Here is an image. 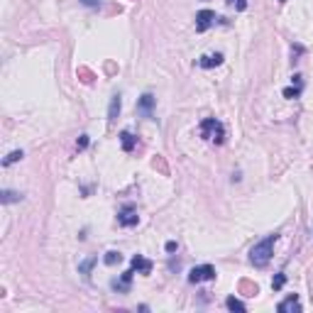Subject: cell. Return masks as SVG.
<instances>
[{
    "label": "cell",
    "mask_w": 313,
    "mask_h": 313,
    "mask_svg": "<svg viewBox=\"0 0 313 313\" xmlns=\"http://www.w3.org/2000/svg\"><path fill=\"white\" fill-rule=\"evenodd\" d=\"M279 235H267V238L257 242L252 250H250V262L255 264V267H267L269 264V259H272V250H274V242Z\"/></svg>",
    "instance_id": "obj_1"
},
{
    "label": "cell",
    "mask_w": 313,
    "mask_h": 313,
    "mask_svg": "<svg viewBox=\"0 0 313 313\" xmlns=\"http://www.w3.org/2000/svg\"><path fill=\"white\" fill-rule=\"evenodd\" d=\"M201 135L205 137V140H211V142H218L221 145L223 137H225V130H223V125L216 120V118H205L201 123Z\"/></svg>",
    "instance_id": "obj_2"
},
{
    "label": "cell",
    "mask_w": 313,
    "mask_h": 313,
    "mask_svg": "<svg viewBox=\"0 0 313 313\" xmlns=\"http://www.w3.org/2000/svg\"><path fill=\"white\" fill-rule=\"evenodd\" d=\"M216 279V269L211 264H201V267H193L191 274H188V281L191 284H201V281H211Z\"/></svg>",
    "instance_id": "obj_3"
},
{
    "label": "cell",
    "mask_w": 313,
    "mask_h": 313,
    "mask_svg": "<svg viewBox=\"0 0 313 313\" xmlns=\"http://www.w3.org/2000/svg\"><path fill=\"white\" fill-rule=\"evenodd\" d=\"M140 221V216H137V211L132 208V205H125L120 213H118V223L123 225V228H132V225H137Z\"/></svg>",
    "instance_id": "obj_4"
},
{
    "label": "cell",
    "mask_w": 313,
    "mask_h": 313,
    "mask_svg": "<svg viewBox=\"0 0 313 313\" xmlns=\"http://www.w3.org/2000/svg\"><path fill=\"white\" fill-rule=\"evenodd\" d=\"M213 22H216V13H213V10H201V13L196 15V30H198V32H205Z\"/></svg>",
    "instance_id": "obj_5"
},
{
    "label": "cell",
    "mask_w": 313,
    "mask_h": 313,
    "mask_svg": "<svg viewBox=\"0 0 313 313\" xmlns=\"http://www.w3.org/2000/svg\"><path fill=\"white\" fill-rule=\"evenodd\" d=\"M279 313H301V303H298V296L296 294H291L286 301H281L279 306Z\"/></svg>",
    "instance_id": "obj_6"
},
{
    "label": "cell",
    "mask_w": 313,
    "mask_h": 313,
    "mask_svg": "<svg viewBox=\"0 0 313 313\" xmlns=\"http://www.w3.org/2000/svg\"><path fill=\"white\" fill-rule=\"evenodd\" d=\"M132 269H135V272H142V274H149V272H152V262L145 259L142 255H135V257H132Z\"/></svg>",
    "instance_id": "obj_7"
},
{
    "label": "cell",
    "mask_w": 313,
    "mask_h": 313,
    "mask_svg": "<svg viewBox=\"0 0 313 313\" xmlns=\"http://www.w3.org/2000/svg\"><path fill=\"white\" fill-rule=\"evenodd\" d=\"M201 64L203 69H213V66H221L223 64V54H208V56H201Z\"/></svg>",
    "instance_id": "obj_8"
},
{
    "label": "cell",
    "mask_w": 313,
    "mask_h": 313,
    "mask_svg": "<svg viewBox=\"0 0 313 313\" xmlns=\"http://www.w3.org/2000/svg\"><path fill=\"white\" fill-rule=\"evenodd\" d=\"M120 142H123V149H125V152H132L135 145H137V137H135L132 132L125 130V132H120Z\"/></svg>",
    "instance_id": "obj_9"
},
{
    "label": "cell",
    "mask_w": 313,
    "mask_h": 313,
    "mask_svg": "<svg viewBox=\"0 0 313 313\" xmlns=\"http://www.w3.org/2000/svg\"><path fill=\"white\" fill-rule=\"evenodd\" d=\"M152 106H154V95H152V93H145V95L140 98V111L145 113V115H152Z\"/></svg>",
    "instance_id": "obj_10"
},
{
    "label": "cell",
    "mask_w": 313,
    "mask_h": 313,
    "mask_svg": "<svg viewBox=\"0 0 313 313\" xmlns=\"http://www.w3.org/2000/svg\"><path fill=\"white\" fill-rule=\"evenodd\" d=\"M118 113H120V95H113L111 98V111H108V120H115L118 118Z\"/></svg>",
    "instance_id": "obj_11"
},
{
    "label": "cell",
    "mask_w": 313,
    "mask_h": 313,
    "mask_svg": "<svg viewBox=\"0 0 313 313\" xmlns=\"http://www.w3.org/2000/svg\"><path fill=\"white\" fill-rule=\"evenodd\" d=\"M103 262H106L108 267H115V264H120V262H123V255H120V252H115V250H111V252H106Z\"/></svg>",
    "instance_id": "obj_12"
},
{
    "label": "cell",
    "mask_w": 313,
    "mask_h": 313,
    "mask_svg": "<svg viewBox=\"0 0 313 313\" xmlns=\"http://www.w3.org/2000/svg\"><path fill=\"white\" fill-rule=\"evenodd\" d=\"M225 306H228L230 311H245V303H242L240 298H235V296H230V298L225 301Z\"/></svg>",
    "instance_id": "obj_13"
},
{
    "label": "cell",
    "mask_w": 313,
    "mask_h": 313,
    "mask_svg": "<svg viewBox=\"0 0 313 313\" xmlns=\"http://www.w3.org/2000/svg\"><path fill=\"white\" fill-rule=\"evenodd\" d=\"M95 264V257H88V259H83L81 264H78V272L83 276H88V272H91V267Z\"/></svg>",
    "instance_id": "obj_14"
},
{
    "label": "cell",
    "mask_w": 313,
    "mask_h": 313,
    "mask_svg": "<svg viewBox=\"0 0 313 313\" xmlns=\"http://www.w3.org/2000/svg\"><path fill=\"white\" fill-rule=\"evenodd\" d=\"M20 159H22V152H20V149H15V152H10V154L3 159V164L10 166V164H15V162H20Z\"/></svg>",
    "instance_id": "obj_15"
},
{
    "label": "cell",
    "mask_w": 313,
    "mask_h": 313,
    "mask_svg": "<svg viewBox=\"0 0 313 313\" xmlns=\"http://www.w3.org/2000/svg\"><path fill=\"white\" fill-rule=\"evenodd\" d=\"M284 284H286V274H276L274 279H272V289H274V291H279Z\"/></svg>",
    "instance_id": "obj_16"
},
{
    "label": "cell",
    "mask_w": 313,
    "mask_h": 313,
    "mask_svg": "<svg viewBox=\"0 0 313 313\" xmlns=\"http://www.w3.org/2000/svg\"><path fill=\"white\" fill-rule=\"evenodd\" d=\"M22 196L15 193V191H3V203H13V201H20Z\"/></svg>",
    "instance_id": "obj_17"
},
{
    "label": "cell",
    "mask_w": 313,
    "mask_h": 313,
    "mask_svg": "<svg viewBox=\"0 0 313 313\" xmlns=\"http://www.w3.org/2000/svg\"><path fill=\"white\" fill-rule=\"evenodd\" d=\"M298 93H301V88L296 86V88H286V91H284V95H286V98H298Z\"/></svg>",
    "instance_id": "obj_18"
},
{
    "label": "cell",
    "mask_w": 313,
    "mask_h": 313,
    "mask_svg": "<svg viewBox=\"0 0 313 313\" xmlns=\"http://www.w3.org/2000/svg\"><path fill=\"white\" fill-rule=\"evenodd\" d=\"M228 5H233V8H238V10H245V0H228Z\"/></svg>",
    "instance_id": "obj_19"
},
{
    "label": "cell",
    "mask_w": 313,
    "mask_h": 313,
    "mask_svg": "<svg viewBox=\"0 0 313 313\" xmlns=\"http://www.w3.org/2000/svg\"><path fill=\"white\" fill-rule=\"evenodd\" d=\"M86 147H88V137L81 135V140H78V149H86Z\"/></svg>",
    "instance_id": "obj_20"
},
{
    "label": "cell",
    "mask_w": 313,
    "mask_h": 313,
    "mask_svg": "<svg viewBox=\"0 0 313 313\" xmlns=\"http://www.w3.org/2000/svg\"><path fill=\"white\" fill-rule=\"evenodd\" d=\"M176 247H179V245H176L174 240H169V242H166V252H176Z\"/></svg>",
    "instance_id": "obj_21"
},
{
    "label": "cell",
    "mask_w": 313,
    "mask_h": 313,
    "mask_svg": "<svg viewBox=\"0 0 313 313\" xmlns=\"http://www.w3.org/2000/svg\"><path fill=\"white\" fill-rule=\"evenodd\" d=\"M83 5H88V8H98L100 0H83Z\"/></svg>",
    "instance_id": "obj_22"
}]
</instances>
